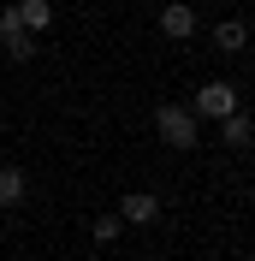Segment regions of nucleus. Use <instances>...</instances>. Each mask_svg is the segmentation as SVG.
Returning <instances> with one entry per match:
<instances>
[{
	"label": "nucleus",
	"instance_id": "0eeeda50",
	"mask_svg": "<svg viewBox=\"0 0 255 261\" xmlns=\"http://www.w3.org/2000/svg\"><path fill=\"white\" fill-rule=\"evenodd\" d=\"M214 48L243 54V48H249V24H243V18H220V24H214Z\"/></svg>",
	"mask_w": 255,
	"mask_h": 261
},
{
	"label": "nucleus",
	"instance_id": "39448f33",
	"mask_svg": "<svg viewBox=\"0 0 255 261\" xmlns=\"http://www.w3.org/2000/svg\"><path fill=\"white\" fill-rule=\"evenodd\" d=\"M220 143L232 148V154H249V143H255V125H249V113H243V107L220 119Z\"/></svg>",
	"mask_w": 255,
	"mask_h": 261
},
{
	"label": "nucleus",
	"instance_id": "7ed1b4c3",
	"mask_svg": "<svg viewBox=\"0 0 255 261\" xmlns=\"http://www.w3.org/2000/svg\"><path fill=\"white\" fill-rule=\"evenodd\" d=\"M160 36H172V42H190V36H196V6H184V0L160 6Z\"/></svg>",
	"mask_w": 255,
	"mask_h": 261
},
{
	"label": "nucleus",
	"instance_id": "1a4fd4ad",
	"mask_svg": "<svg viewBox=\"0 0 255 261\" xmlns=\"http://www.w3.org/2000/svg\"><path fill=\"white\" fill-rule=\"evenodd\" d=\"M12 12H18V24H24L30 36H42V30L54 24V6H48V0H18Z\"/></svg>",
	"mask_w": 255,
	"mask_h": 261
},
{
	"label": "nucleus",
	"instance_id": "6e6552de",
	"mask_svg": "<svg viewBox=\"0 0 255 261\" xmlns=\"http://www.w3.org/2000/svg\"><path fill=\"white\" fill-rule=\"evenodd\" d=\"M0 54H6L12 65H30L36 60V36L30 30H0Z\"/></svg>",
	"mask_w": 255,
	"mask_h": 261
},
{
	"label": "nucleus",
	"instance_id": "423d86ee",
	"mask_svg": "<svg viewBox=\"0 0 255 261\" xmlns=\"http://www.w3.org/2000/svg\"><path fill=\"white\" fill-rule=\"evenodd\" d=\"M24 202H30V172H24V166H0V208H24Z\"/></svg>",
	"mask_w": 255,
	"mask_h": 261
},
{
	"label": "nucleus",
	"instance_id": "f257e3e1",
	"mask_svg": "<svg viewBox=\"0 0 255 261\" xmlns=\"http://www.w3.org/2000/svg\"><path fill=\"white\" fill-rule=\"evenodd\" d=\"M155 130L166 148H196V137H202V119L190 113V107H178V101H160L155 107Z\"/></svg>",
	"mask_w": 255,
	"mask_h": 261
},
{
	"label": "nucleus",
	"instance_id": "9d476101",
	"mask_svg": "<svg viewBox=\"0 0 255 261\" xmlns=\"http://www.w3.org/2000/svg\"><path fill=\"white\" fill-rule=\"evenodd\" d=\"M119 238H125V220H119V208H113V214L95 220V244H119Z\"/></svg>",
	"mask_w": 255,
	"mask_h": 261
},
{
	"label": "nucleus",
	"instance_id": "20e7f679",
	"mask_svg": "<svg viewBox=\"0 0 255 261\" xmlns=\"http://www.w3.org/2000/svg\"><path fill=\"white\" fill-rule=\"evenodd\" d=\"M119 220H125V226H155V220H160V196L131 190L125 202H119Z\"/></svg>",
	"mask_w": 255,
	"mask_h": 261
},
{
	"label": "nucleus",
	"instance_id": "f03ea898",
	"mask_svg": "<svg viewBox=\"0 0 255 261\" xmlns=\"http://www.w3.org/2000/svg\"><path fill=\"white\" fill-rule=\"evenodd\" d=\"M238 107H243V95H238V83H225V77L202 83V89H196V101H190L196 119H225V113H238Z\"/></svg>",
	"mask_w": 255,
	"mask_h": 261
}]
</instances>
